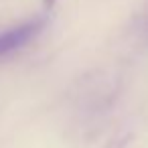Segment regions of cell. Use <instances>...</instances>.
<instances>
[{"mask_svg":"<svg viewBox=\"0 0 148 148\" xmlns=\"http://www.w3.org/2000/svg\"><path fill=\"white\" fill-rule=\"evenodd\" d=\"M43 29V23L41 21H33V23H27V25H21L4 35H0V55H6V53H12L21 47H25L27 43H31Z\"/></svg>","mask_w":148,"mask_h":148,"instance_id":"obj_1","label":"cell"}]
</instances>
